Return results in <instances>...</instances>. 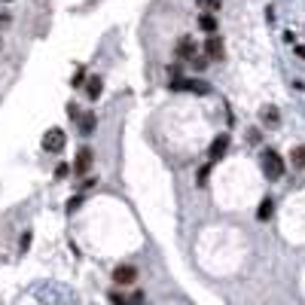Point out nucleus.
Wrapping results in <instances>:
<instances>
[{
	"label": "nucleus",
	"instance_id": "1",
	"mask_svg": "<svg viewBox=\"0 0 305 305\" xmlns=\"http://www.w3.org/2000/svg\"><path fill=\"white\" fill-rule=\"evenodd\" d=\"M260 165H263V174H266V180H281L284 177V159L275 153V150H263V159H260Z\"/></svg>",
	"mask_w": 305,
	"mask_h": 305
},
{
	"label": "nucleus",
	"instance_id": "2",
	"mask_svg": "<svg viewBox=\"0 0 305 305\" xmlns=\"http://www.w3.org/2000/svg\"><path fill=\"white\" fill-rule=\"evenodd\" d=\"M64 144H67V134H64L61 128H49V131L43 134V150H46V153H61Z\"/></svg>",
	"mask_w": 305,
	"mask_h": 305
},
{
	"label": "nucleus",
	"instance_id": "3",
	"mask_svg": "<svg viewBox=\"0 0 305 305\" xmlns=\"http://www.w3.org/2000/svg\"><path fill=\"white\" fill-rule=\"evenodd\" d=\"M92 162H95V153H92L89 147H79V150H76V159H73V174H76V177H86V174L92 171Z\"/></svg>",
	"mask_w": 305,
	"mask_h": 305
},
{
	"label": "nucleus",
	"instance_id": "4",
	"mask_svg": "<svg viewBox=\"0 0 305 305\" xmlns=\"http://www.w3.org/2000/svg\"><path fill=\"white\" fill-rule=\"evenodd\" d=\"M134 281H137V269L131 263H122V266L113 269V284L116 287H131Z\"/></svg>",
	"mask_w": 305,
	"mask_h": 305
},
{
	"label": "nucleus",
	"instance_id": "5",
	"mask_svg": "<svg viewBox=\"0 0 305 305\" xmlns=\"http://www.w3.org/2000/svg\"><path fill=\"white\" fill-rule=\"evenodd\" d=\"M229 147H232V137L229 134H217L214 141H211V147H208V156H211V165L214 162H220L226 153H229Z\"/></svg>",
	"mask_w": 305,
	"mask_h": 305
},
{
	"label": "nucleus",
	"instance_id": "6",
	"mask_svg": "<svg viewBox=\"0 0 305 305\" xmlns=\"http://www.w3.org/2000/svg\"><path fill=\"white\" fill-rule=\"evenodd\" d=\"M174 55H177L180 61H189L192 55H199V43H196L192 37H180L177 46H174Z\"/></svg>",
	"mask_w": 305,
	"mask_h": 305
},
{
	"label": "nucleus",
	"instance_id": "7",
	"mask_svg": "<svg viewBox=\"0 0 305 305\" xmlns=\"http://www.w3.org/2000/svg\"><path fill=\"white\" fill-rule=\"evenodd\" d=\"M223 55H226V46H223V40L211 34V37L205 40V58H208V61H223Z\"/></svg>",
	"mask_w": 305,
	"mask_h": 305
},
{
	"label": "nucleus",
	"instance_id": "8",
	"mask_svg": "<svg viewBox=\"0 0 305 305\" xmlns=\"http://www.w3.org/2000/svg\"><path fill=\"white\" fill-rule=\"evenodd\" d=\"M260 122H263L266 128H278V125H281V113H278V107L266 104V107L260 110Z\"/></svg>",
	"mask_w": 305,
	"mask_h": 305
},
{
	"label": "nucleus",
	"instance_id": "9",
	"mask_svg": "<svg viewBox=\"0 0 305 305\" xmlns=\"http://www.w3.org/2000/svg\"><path fill=\"white\" fill-rule=\"evenodd\" d=\"M82 89H86V98H89V101H98L101 92H104V79H101V76H89Z\"/></svg>",
	"mask_w": 305,
	"mask_h": 305
},
{
	"label": "nucleus",
	"instance_id": "10",
	"mask_svg": "<svg viewBox=\"0 0 305 305\" xmlns=\"http://www.w3.org/2000/svg\"><path fill=\"white\" fill-rule=\"evenodd\" d=\"M272 214H275V202H272V196H266V199L260 202V208H257V220H260V223H269Z\"/></svg>",
	"mask_w": 305,
	"mask_h": 305
},
{
	"label": "nucleus",
	"instance_id": "11",
	"mask_svg": "<svg viewBox=\"0 0 305 305\" xmlns=\"http://www.w3.org/2000/svg\"><path fill=\"white\" fill-rule=\"evenodd\" d=\"M76 125H79L82 134H92L95 125H98V119H95V113H79V116H76Z\"/></svg>",
	"mask_w": 305,
	"mask_h": 305
},
{
	"label": "nucleus",
	"instance_id": "12",
	"mask_svg": "<svg viewBox=\"0 0 305 305\" xmlns=\"http://www.w3.org/2000/svg\"><path fill=\"white\" fill-rule=\"evenodd\" d=\"M199 27H202L205 34H217V15H214V12H202V15H199Z\"/></svg>",
	"mask_w": 305,
	"mask_h": 305
},
{
	"label": "nucleus",
	"instance_id": "13",
	"mask_svg": "<svg viewBox=\"0 0 305 305\" xmlns=\"http://www.w3.org/2000/svg\"><path fill=\"white\" fill-rule=\"evenodd\" d=\"M290 162H293V168H305V147H293Z\"/></svg>",
	"mask_w": 305,
	"mask_h": 305
},
{
	"label": "nucleus",
	"instance_id": "14",
	"mask_svg": "<svg viewBox=\"0 0 305 305\" xmlns=\"http://www.w3.org/2000/svg\"><path fill=\"white\" fill-rule=\"evenodd\" d=\"M189 67L202 73V70H208V58H205V55H192V58H189Z\"/></svg>",
	"mask_w": 305,
	"mask_h": 305
},
{
	"label": "nucleus",
	"instance_id": "15",
	"mask_svg": "<svg viewBox=\"0 0 305 305\" xmlns=\"http://www.w3.org/2000/svg\"><path fill=\"white\" fill-rule=\"evenodd\" d=\"M199 6H202V12H217L223 6V0H199Z\"/></svg>",
	"mask_w": 305,
	"mask_h": 305
},
{
	"label": "nucleus",
	"instance_id": "16",
	"mask_svg": "<svg viewBox=\"0 0 305 305\" xmlns=\"http://www.w3.org/2000/svg\"><path fill=\"white\" fill-rule=\"evenodd\" d=\"M168 79H183V64H171L168 67Z\"/></svg>",
	"mask_w": 305,
	"mask_h": 305
},
{
	"label": "nucleus",
	"instance_id": "17",
	"mask_svg": "<svg viewBox=\"0 0 305 305\" xmlns=\"http://www.w3.org/2000/svg\"><path fill=\"white\" fill-rule=\"evenodd\" d=\"M70 82H73V86H82V82H86V67H76L73 76H70Z\"/></svg>",
	"mask_w": 305,
	"mask_h": 305
},
{
	"label": "nucleus",
	"instance_id": "18",
	"mask_svg": "<svg viewBox=\"0 0 305 305\" xmlns=\"http://www.w3.org/2000/svg\"><path fill=\"white\" fill-rule=\"evenodd\" d=\"M110 302L113 305H128V296H122L119 290H113V293H110Z\"/></svg>",
	"mask_w": 305,
	"mask_h": 305
},
{
	"label": "nucleus",
	"instance_id": "19",
	"mask_svg": "<svg viewBox=\"0 0 305 305\" xmlns=\"http://www.w3.org/2000/svg\"><path fill=\"white\" fill-rule=\"evenodd\" d=\"M208 174H211V165H202V171H199V186L208 183Z\"/></svg>",
	"mask_w": 305,
	"mask_h": 305
},
{
	"label": "nucleus",
	"instance_id": "20",
	"mask_svg": "<svg viewBox=\"0 0 305 305\" xmlns=\"http://www.w3.org/2000/svg\"><path fill=\"white\" fill-rule=\"evenodd\" d=\"M247 144H254V147L260 144V128H251V131H247Z\"/></svg>",
	"mask_w": 305,
	"mask_h": 305
},
{
	"label": "nucleus",
	"instance_id": "21",
	"mask_svg": "<svg viewBox=\"0 0 305 305\" xmlns=\"http://www.w3.org/2000/svg\"><path fill=\"white\" fill-rule=\"evenodd\" d=\"M79 202H82V196H73V199L67 202V211H76V208H79Z\"/></svg>",
	"mask_w": 305,
	"mask_h": 305
},
{
	"label": "nucleus",
	"instance_id": "22",
	"mask_svg": "<svg viewBox=\"0 0 305 305\" xmlns=\"http://www.w3.org/2000/svg\"><path fill=\"white\" fill-rule=\"evenodd\" d=\"M70 174V168L67 165H58V171H55V177H67Z\"/></svg>",
	"mask_w": 305,
	"mask_h": 305
},
{
	"label": "nucleus",
	"instance_id": "23",
	"mask_svg": "<svg viewBox=\"0 0 305 305\" xmlns=\"http://www.w3.org/2000/svg\"><path fill=\"white\" fill-rule=\"evenodd\" d=\"M9 21H12V15H9V12H0V24H9Z\"/></svg>",
	"mask_w": 305,
	"mask_h": 305
},
{
	"label": "nucleus",
	"instance_id": "24",
	"mask_svg": "<svg viewBox=\"0 0 305 305\" xmlns=\"http://www.w3.org/2000/svg\"><path fill=\"white\" fill-rule=\"evenodd\" d=\"M3 3H9V0H3Z\"/></svg>",
	"mask_w": 305,
	"mask_h": 305
}]
</instances>
